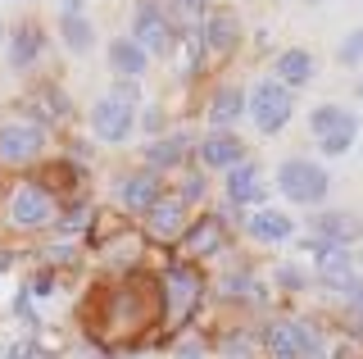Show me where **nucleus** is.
<instances>
[{"mask_svg": "<svg viewBox=\"0 0 363 359\" xmlns=\"http://www.w3.org/2000/svg\"><path fill=\"white\" fill-rule=\"evenodd\" d=\"M136 105H141V87L113 82L109 92L91 105V137L100 145H123L136 128Z\"/></svg>", "mask_w": 363, "mask_h": 359, "instance_id": "obj_1", "label": "nucleus"}, {"mask_svg": "<svg viewBox=\"0 0 363 359\" xmlns=\"http://www.w3.org/2000/svg\"><path fill=\"white\" fill-rule=\"evenodd\" d=\"M259 350L268 359H327V336L313 319H272L259 336Z\"/></svg>", "mask_w": 363, "mask_h": 359, "instance_id": "obj_2", "label": "nucleus"}, {"mask_svg": "<svg viewBox=\"0 0 363 359\" xmlns=\"http://www.w3.org/2000/svg\"><path fill=\"white\" fill-rule=\"evenodd\" d=\"M204 296V277L196 264H168L164 277H159V319L164 323H186L191 314H196Z\"/></svg>", "mask_w": 363, "mask_h": 359, "instance_id": "obj_3", "label": "nucleus"}, {"mask_svg": "<svg viewBox=\"0 0 363 359\" xmlns=\"http://www.w3.org/2000/svg\"><path fill=\"white\" fill-rule=\"evenodd\" d=\"M277 192L291 205H323L327 192H332V173L309 155H291V160L277 164Z\"/></svg>", "mask_w": 363, "mask_h": 359, "instance_id": "obj_4", "label": "nucleus"}, {"mask_svg": "<svg viewBox=\"0 0 363 359\" xmlns=\"http://www.w3.org/2000/svg\"><path fill=\"white\" fill-rule=\"evenodd\" d=\"M245 114L255 118V128L264 132V137H277L295 118V92H286L277 77H259L245 92Z\"/></svg>", "mask_w": 363, "mask_h": 359, "instance_id": "obj_5", "label": "nucleus"}, {"mask_svg": "<svg viewBox=\"0 0 363 359\" xmlns=\"http://www.w3.org/2000/svg\"><path fill=\"white\" fill-rule=\"evenodd\" d=\"M5 214H9V228L41 232V228H55L60 205H55V192H45L37 177H23V182H14V192H9Z\"/></svg>", "mask_w": 363, "mask_h": 359, "instance_id": "obj_6", "label": "nucleus"}, {"mask_svg": "<svg viewBox=\"0 0 363 359\" xmlns=\"http://www.w3.org/2000/svg\"><path fill=\"white\" fill-rule=\"evenodd\" d=\"M309 128H313V141H318V150H323L327 160L350 155L354 141H359V114H350L345 105H332V100H327V105H313Z\"/></svg>", "mask_w": 363, "mask_h": 359, "instance_id": "obj_7", "label": "nucleus"}, {"mask_svg": "<svg viewBox=\"0 0 363 359\" xmlns=\"http://www.w3.org/2000/svg\"><path fill=\"white\" fill-rule=\"evenodd\" d=\"M128 37L145 55H168L177 46V28H173V18L159 9V0H136L132 5V32Z\"/></svg>", "mask_w": 363, "mask_h": 359, "instance_id": "obj_8", "label": "nucleus"}, {"mask_svg": "<svg viewBox=\"0 0 363 359\" xmlns=\"http://www.w3.org/2000/svg\"><path fill=\"white\" fill-rule=\"evenodd\" d=\"M45 150V128L32 118L0 123V164H32Z\"/></svg>", "mask_w": 363, "mask_h": 359, "instance_id": "obj_9", "label": "nucleus"}, {"mask_svg": "<svg viewBox=\"0 0 363 359\" xmlns=\"http://www.w3.org/2000/svg\"><path fill=\"white\" fill-rule=\"evenodd\" d=\"M196 160H200V168H209V173H227V168L250 160V145L236 137V132H204L196 141Z\"/></svg>", "mask_w": 363, "mask_h": 359, "instance_id": "obj_10", "label": "nucleus"}, {"mask_svg": "<svg viewBox=\"0 0 363 359\" xmlns=\"http://www.w3.org/2000/svg\"><path fill=\"white\" fill-rule=\"evenodd\" d=\"M159 196H164V177L155 173V168H136V173H123L118 177V205L128 209V214H150L159 205Z\"/></svg>", "mask_w": 363, "mask_h": 359, "instance_id": "obj_11", "label": "nucleus"}, {"mask_svg": "<svg viewBox=\"0 0 363 359\" xmlns=\"http://www.w3.org/2000/svg\"><path fill=\"white\" fill-rule=\"evenodd\" d=\"M196 32H200L204 60H227V55L236 50V41H241V23H236L232 9H209Z\"/></svg>", "mask_w": 363, "mask_h": 359, "instance_id": "obj_12", "label": "nucleus"}, {"mask_svg": "<svg viewBox=\"0 0 363 359\" xmlns=\"http://www.w3.org/2000/svg\"><path fill=\"white\" fill-rule=\"evenodd\" d=\"M223 192H227V205L259 209V205H264V196H268V182H264V173H259V164H255V160H245V164L227 168Z\"/></svg>", "mask_w": 363, "mask_h": 359, "instance_id": "obj_13", "label": "nucleus"}, {"mask_svg": "<svg viewBox=\"0 0 363 359\" xmlns=\"http://www.w3.org/2000/svg\"><path fill=\"white\" fill-rule=\"evenodd\" d=\"M245 232H250V241H259V245H286L295 237V219L286 214V209L259 205L255 214L245 219Z\"/></svg>", "mask_w": 363, "mask_h": 359, "instance_id": "obj_14", "label": "nucleus"}, {"mask_svg": "<svg viewBox=\"0 0 363 359\" xmlns=\"http://www.w3.org/2000/svg\"><path fill=\"white\" fill-rule=\"evenodd\" d=\"M191 137L186 132H164V137H155V141H145V150H141V160L145 168H155V173H168V168H182L191 160Z\"/></svg>", "mask_w": 363, "mask_h": 359, "instance_id": "obj_15", "label": "nucleus"}, {"mask_svg": "<svg viewBox=\"0 0 363 359\" xmlns=\"http://www.w3.org/2000/svg\"><path fill=\"white\" fill-rule=\"evenodd\" d=\"M177 241H182V255H186V264H191V260H204V255L218 250V245L227 241V228H223V219H218V214H200Z\"/></svg>", "mask_w": 363, "mask_h": 359, "instance_id": "obj_16", "label": "nucleus"}, {"mask_svg": "<svg viewBox=\"0 0 363 359\" xmlns=\"http://www.w3.org/2000/svg\"><path fill=\"white\" fill-rule=\"evenodd\" d=\"M186 209L191 205H182L177 196H159V205L150 209V214H145V232H150V237H159V241H177L182 232L191 228V219H186Z\"/></svg>", "mask_w": 363, "mask_h": 359, "instance_id": "obj_17", "label": "nucleus"}, {"mask_svg": "<svg viewBox=\"0 0 363 359\" xmlns=\"http://www.w3.org/2000/svg\"><path fill=\"white\" fill-rule=\"evenodd\" d=\"M209 132H232L236 123L245 118V87H236V82H223L218 92L209 96Z\"/></svg>", "mask_w": 363, "mask_h": 359, "instance_id": "obj_18", "label": "nucleus"}, {"mask_svg": "<svg viewBox=\"0 0 363 359\" xmlns=\"http://www.w3.org/2000/svg\"><path fill=\"white\" fill-rule=\"evenodd\" d=\"M313 237L332 245H354L363 241V219L354 209H323V214H313Z\"/></svg>", "mask_w": 363, "mask_h": 359, "instance_id": "obj_19", "label": "nucleus"}, {"mask_svg": "<svg viewBox=\"0 0 363 359\" xmlns=\"http://www.w3.org/2000/svg\"><path fill=\"white\" fill-rule=\"evenodd\" d=\"M5 46H9V69L28 73L32 64L45 55V32L37 23H18L14 32H5Z\"/></svg>", "mask_w": 363, "mask_h": 359, "instance_id": "obj_20", "label": "nucleus"}, {"mask_svg": "<svg viewBox=\"0 0 363 359\" xmlns=\"http://www.w3.org/2000/svg\"><path fill=\"white\" fill-rule=\"evenodd\" d=\"M272 69H277L272 77H277L286 92H300V87H309L313 73H318V69H313V55L304 50V46H286L277 60H272Z\"/></svg>", "mask_w": 363, "mask_h": 359, "instance_id": "obj_21", "label": "nucleus"}, {"mask_svg": "<svg viewBox=\"0 0 363 359\" xmlns=\"http://www.w3.org/2000/svg\"><path fill=\"white\" fill-rule=\"evenodd\" d=\"M105 60H109V69L118 73V77H141L145 69H150V55H145L141 46H136V41L128 37V32H123V37H113L109 41V50H105Z\"/></svg>", "mask_w": 363, "mask_h": 359, "instance_id": "obj_22", "label": "nucleus"}, {"mask_svg": "<svg viewBox=\"0 0 363 359\" xmlns=\"http://www.w3.org/2000/svg\"><path fill=\"white\" fill-rule=\"evenodd\" d=\"M60 41L73 55H86L91 46H96V28H91L86 14H60Z\"/></svg>", "mask_w": 363, "mask_h": 359, "instance_id": "obj_23", "label": "nucleus"}, {"mask_svg": "<svg viewBox=\"0 0 363 359\" xmlns=\"http://www.w3.org/2000/svg\"><path fill=\"white\" fill-rule=\"evenodd\" d=\"M177 64H182V73H200L204 69V46H200V32H196V23H182V32H177Z\"/></svg>", "mask_w": 363, "mask_h": 359, "instance_id": "obj_24", "label": "nucleus"}, {"mask_svg": "<svg viewBox=\"0 0 363 359\" xmlns=\"http://www.w3.org/2000/svg\"><path fill=\"white\" fill-rule=\"evenodd\" d=\"M218 296H232V300H259V277L255 273H227L218 282Z\"/></svg>", "mask_w": 363, "mask_h": 359, "instance_id": "obj_25", "label": "nucleus"}, {"mask_svg": "<svg viewBox=\"0 0 363 359\" xmlns=\"http://www.w3.org/2000/svg\"><path fill=\"white\" fill-rule=\"evenodd\" d=\"M218 355L223 359H255L259 355L255 332H227V336H218Z\"/></svg>", "mask_w": 363, "mask_h": 359, "instance_id": "obj_26", "label": "nucleus"}, {"mask_svg": "<svg viewBox=\"0 0 363 359\" xmlns=\"http://www.w3.org/2000/svg\"><path fill=\"white\" fill-rule=\"evenodd\" d=\"M272 287L291 291V296H295V291H309V268H304V264H277V268H272Z\"/></svg>", "mask_w": 363, "mask_h": 359, "instance_id": "obj_27", "label": "nucleus"}, {"mask_svg": "<svg viewBox=\"0 0 363 359\" xmlns=\"http://www.w3.org/2000/svg\"><path fill=\"white\" fill-rule=\"evenodd\" d=\"M86 223H91V209H86V205H73V209H60V219H55V232H60V237H77Z\"/></svg>", "mask_w": 363, "mask_h": 359, "instance_id": "obj_28", "label": "nucleus"}, {"mask_svg": "<svg viewBox=\"0 0 363 359\" xmlns=\"http://www.w3.org/2000/svg\"><path fill=\"white\" fill-rule=\"evenodd\" d=\"M37 100H45V123H55V118L68 114V100H64L60 87H37Z\"/></svg>", "mask_w": 363, "mask_h": 359, "instance_id": "obj_29", "label": "nucleus"}, {"mask_svg": "<svg viewBox=\"0 0 363 359\" xmlns=\"http://www.w3.org/2000/svg\"><path fill=\"white\" fill-rule=\"evenodd\" d=\"M336 60L340 64H363V28H354V32H345V41H340V50H336Z\"/></svg>", "mask_w": 363, "mask_h": 359, "instance_id": "obj_30", "label": "nucleus"}, {"mask_svg": "<svg viewBox=\"0 0 363 359\" xmlns=\"http://www.w3.org/2000/svg\"><path fill=\"white\" fill-rule=\"evenodd\" d=\"M200 196H204V173H196V168H191L186 182H182V192H177V200H182V205H191V200H200Z\"/></svg>", "mask_w": 363, "mask_h": 359, "instance_id": "obj_31", "label": "nucleus"}, {"mask_svg": "<svg viewBox=\"0 0 363 359\" xmlns=\"http://www.w3.org/2000/svg\"><path fill=\"white\" fill-rule=\"evenodd\" d=\"M45 264H77V245H45Z\"/></svg>", "mask_w": 363, "mask_h": 359, "instance_id": "obj_32", "label": "nucleus"}, {"mask_svg": "<svg viewBox=\"0 0 363 359\" xmlns=\"http://www.w3.org/2000/svg\"><path fill=\"white\" fill-rule=\"evenodd\" d=\"M177 9H182V18H204V14H209V0H177Z\"/></svg>", "mask_w": 363, "mask_h": 359, "instance_id": "obj_33", "label": "nucleus"}, {"mask_svg": "<svg viewBox=\"0 0 363 359\" xmlns=\"http://www.w3.org/2000/svg\"><path fill=\"white\" fill-rule=\"evenodd\" d=\"M136 123H141L145 132H159L164 128V114H159V109H145V114H136Z\"/></svg>", "mask_w": 363, "mask_h": 359, "instance_id": "obj_34", "label": "nucleus"}, {"mask_svg": "<svg viewBox=\"0 0 363 359\" xmlns=\"http://www.w3.org/2000/svg\"><path fill=\"white\" fill-rule=\"evenodd\" d=\"M173 359H209V355H204L196 341H186V346H177V355H173Z\"/></svg>", "mask_w": 363, "mask_h": 359, "instance_id": "obj_35", "label": "nucleus"}, {"mask_svg": "<svg viewBox=\"0 0 363 359\" xmlns=\"http://www.w3.org/2000/svg\"><path fill=\"white\" fill-rule=\"evenodd\" d=\"M345 319H350V323H345V328H350V332H354V336H363V309H345Z\"/></svg>", "mask_w": 363, "mask_h": 359, "instance_id": "obj_36", "label": "nucleus"}, {"mask_svg": "<svg viewBox=\"0 0 363 359\" xmlns=\"http://www.w3.org/2000/svg\"><path fill=\"white\" fill-rule=\"evenodd\" d=\"M82 5L86 0H64V14H82Z\"/></svg>", "mask_w": 363, "mask_h": 359, "instance_id": "obj_37", "label": "nucleus"}, {"mask_svg": "<svg viewBox=\"0 0 363 359\" xmlns=\"http://www.w3.org/2000/svg\"><path fill=\"white\" fill-rule=\"evenodd\" d=\"M5 359H23V350H9V355H5Z\"/></svg>", "mask_w": 363, "mask_h": 359, "instance_id": "obj_38", "label": "nucleus"}, {"mask_svg": "<svg viewBox=\"0 0 363 359\" xmlns=\"http://www.w3.org/2000/svg\"><path fill=\"white\" fill-rule=\"evenodd\" d=\"M0 37H5V23H0Z\"/></svg>", "mask_w": 363, "mask_h": 359, "instance_id": "obj_39", "label": "nucleus"}, {"mask_svg": "<svg viewBox=\"0 0 363 359\" xmlns=\"http://www.w3.org/2000/svg\"><path fill=\"white\" fill-rule=\"evenodd\" d=\"M359 96H363V82H359Z\"/></svg>", "mask_w": 363, "mask_h": 359, "instance_id": "obj_40", "label": "nucleus"}]
</instances>
